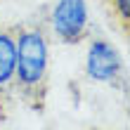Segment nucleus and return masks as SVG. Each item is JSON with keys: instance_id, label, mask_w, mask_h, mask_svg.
Listing matches in <instances>:
<instances>
[{"instance_id": "f257e3e1", "label": "nucleus", "mask_w": 130, "mask_h": 130, "mask_svg": "<svg viewBox=\"0 0 130 130\" xmlns=\"http://www.w3.org/2000/svg\"><path fill=\"white\" fill-rule=\"evenodd\" d=\"M45 69H47V43L43 33L26 31L17 40V69L14 76L19 78L21 85L33 88L43 80Z\"/></svg>"}, {"instance_id": "20e7f679", "label": "nucleus", "mask_w": 130, "mask_h": 130, "mask_svg": "<svg viewBox=\"0 0 130 130\" xmlns=\"http://www.w3.org/2000/svg\"><path fill=\"white\" fill-rule=\"evenodd\" d=\"M17 69V40L10 33H0V85L14 78Z\"/></svg>"}, {"instance_id": "7ed1b4c3", "label": "nucleus", "mask_w": 130, "mask_h": 130, "mask_svg": "<svg viewBox=\"0 0 130 130\" xmlns=\"http://www.w3.org/2000/svg\"><path fill=\"white\" fill-rule=\"evenodd\" d=\"M85 71L92 80H113L121 73V57L118 52L104 40H95L88 50V64Z\"/></svg>"}, {"instance_id": "f03ea898", "label": "nucleus", "mask_w": 130, "mask_h": 130, "mask_svg": "<svg viewBox=\"0 0 130 130\" xmlns=\"http://www.w3.org/2000/svg\"><path fill=\"white\" fill-rule=\"evenodd\" d=\"M52 24L57 36L66 43H78L88 24L85 0H59L52 12Z\"/></svg>"}, {"instance_id": "39448f33", "label": "nucleus", "mask_w": 130, "mask_h": 130, "mask_svg": "<svg viewBox=\"0 0 130 130\" xmlns=\"http://www.w3.org/2000/svg\"><path fill=\"white\" fill-rule=\"evenodd\" d=\"M113 5H116V10L121 14V19L128 21L130 19V0H113Z\"/></svg>"}]
</instances>
